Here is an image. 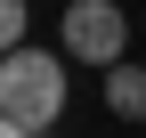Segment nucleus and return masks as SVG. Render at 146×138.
I'll list each match as a JSON object with an SVG mask.
<instances>
[{
	"label": "nucleus",
	"instance_id": "f257e3e1",
	"mask_svg": "<svg viewBox=\"0 0 146 138\" xmlns=\"http://www.w3.org/2000/svg\"><path fill=\"white\" fill-rule=\"evenodd\" d=\"M0 106H8L25 130H49V122L65 114V57L16 41L8 57H0Z\"/></svg>",
	"mask_w": 146,
	"mask_h": 138
},
{
	"label": "nucleus",
	"instance_id": "f03ea898",
	"mask_svg": "<svg viewBox=\"0 0 146 138\" xmlns=\"http://www.w3.org/2000/svg\"><path fill=\"white\" fill-rule=\"evenodd\" d=\"M57 33H65V57H73V65H98V73L130 49V16H122V0H73V8L57 16Z\"/></svg>",
	"mask_w": 146,
	"mask_h": 138
},
{
	"label": "nucleus",
	"instance_id": "7ed1b4c3",
	"mask_svg": "<svg viewBox=\"0 0 146 138\" xmlns=\"http://www.w3.org/2000/svg\"><path fill=\"white\" fill-rule=\"evenodd\" d=\"M106 114L114 122H146V65H130V57L106 65Z\"/></svg>",
	"mask_w": 146,
	"mask_h": 138
},
{
	"label": "nucleus",
	"instance_id": "20e7f679",
	"mask_svg": "<svg viewBox=\"0 0 146 138\" xmlns=\"http://www.w3.org/2000/svg\"><path fill=\"white\" fill-rule=\"evenodd\" d=\"M25 41V0H0V57Z\"/></svg>",
	"mask_w": 146,
	"mask_h": 138
},
{
	"label": "nucleus",
	"instance_id": "39448f33",
	"mask_svg": "<svg viewBox=\"0 0 146 138\" xmlns=\"http://www.w3.org/2000/svg\"><path fill=\"white\" fill-rule=\"evenodd\" d=\"M0 138H41V130H25V122L8 114V106H0Z\"/></svg>",
	"mask_w": 146,
	"mask_h": 138
}]
</instances>
